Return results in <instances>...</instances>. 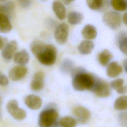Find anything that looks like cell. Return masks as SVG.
<instances>
[{"mask_svg": "<svg viewBox=\"0 0 127 127\" xmlns=\"http://www.w3.org/2000/svg\"><path fill=\"white\" fill-rule=\"evenodd\" d=\"M30 49L42 64L51 65L55 63L57 59V50L54 45L46 44L41 41L35 40L31 43Z\"/></svg>", "mask_w": 127, "mask_h": 127, "instance_id": "obj_1", "label": "cell"}, {"mask_svg": "<svg viewBox=\"0 0 127 127\" xmlns=\"http://www.w3.org/2000/svg\"><path fill=\"white\" fill-rule=\"evenodd\" d=\"M95 80L96 78L92 75L86 72H80L74 75L72 85L76 91L91 90L94 86Z\"/></svg>", "mask_w": 127, "mask_h": 127, "instance_id": "obj_2", "label": "cell"}, {"mask_svg": "<svg viewBox=\"0 0 127 127\" xmlns=\"http://www.w3.org/2000/svg\"><path fill=\"white\" fill-rule=\"evenodd\" d=\"M59 114L54 108H47L43 110L38 118L39 127H57Z\"/></svg>", "mask_w": 127, "mask_h": 127, "instance_id": "obj_3", "label": "cell"}, {"mask_svg": "<svg viewBox=\"0 0 127 127\" xmlns=\"http://www.w3.org/2000/svg\"><path fill=\"white\" fill-rule=\"evenodd\" d=\"M6 109L9 114L16 120L21 121L26 117V111L18 107V103L16 100H10L6 105Z\"/></svg>", "mask_w": 127, "mask_h": 127, "instance_id": "obj_4", "label": "cell"}, {"mask_svg": "<svg viewBox=\"0 0 127 127\" xmlns=\"http://www.w3.org/2000/svg\"><path fill=\"white\" fill-rule=\"evenodd\" d=\"M103 21L109 27L112 29H118L121 23L120 15L115 11H108L103 16Z\"/></svg>", "mask_w": 127, "mask_h": 127, "instance_id": "obj_5", "label": "cell"}, {"mask_svg": "<svg viewBox=\"0 0 127 127\" xmlns=\"http://www.w3.org/2000/svg\"><path fill=\"white\" fill-rule=\"evenodd\" d=\"M91 90L100 97H108L111 93L110 88L107 82L100 79H96L94 86Z\"/></svg>", "mask_w": 127, "mask_h": 127, "instance_id": "obj_6", "label": "cell"}, {"mask_svg": "<svg viewBox=\"0 0 127 127\" xmlns=\"http://www.w3.org/2000/svg\"><path fill=\"white\" fill-rule=\"evenodd\" d=\"M68 35V26L65 22L60 24L56 28L54 37L57 42L60 44H64L67 41Z\"/></svg>", "mask_w": 127, "mask_h": 127, "instance_id": "obj_7", "label": "cell"}, {"mask_svg": "<svg viewBox=\"0 0 127 127\" xmlns=\"http://www.w3.org/2000/svg\"><path fill=\"white\" fill-rule=\"evenodd\" d=\"M73 114L77 121L83 124L87 123L91 117L89 110L86 108L81 106L74 107L73 109Z\"/></svg>", "mask_w": 127, "mask_h": 127, "instance_id": "obj_8", "label": "cell"}, {"mask_svg": "<svg viewBox=\"0 0 127 127\" xmlns=\"http://www.w3.org/2000/svg\"><path fill=\"white\" fill-rule=\"evenodd\" d=\"M27 68L24 65H16L9 70L8 76L11 80L17 81L23 78L27 74Z\"/></svg>", "mask_w": 127, "mask_h": 127, "instance_id": "obj_9", "label": "cell"}, {"mask_svg": "<svg viewBox=\"0 0 127 127\" xmlns=\"http://www.w3.org/2000/svg\"><path fill=\"white\" fill-rule=\"evenodd\" d=\"M18 48L16 41L12 40L8 42L1 51V56L6 61H9L14 55Z\"/></svg>", "mask_w": 127, "mask_h": 127, "instance_id": "obj_10", "label": "cell"}, {"mask_svg": "<svg viewBox=\"0 0 127 127\" xmlns=\"http://www.w3.org/2000/svg\"><path fill=\"white\" fill-rule=\"evenodd\" d=\"M44 74L42 71H39L36 72L31 82V89L35 91L41 90L44 86Z\"/></svg>", "mask_w": 127, "mask_h": 127, "instance_id": "obj_11", "label": "cell"}, {"mask_svg": "<svg viewBox=\"0 0 127 127\" xmlns=\"http://www.w3.org/2000/svg\"><path fill=\"white\" fill-rule=\"evenodd\" d=\"M25 104L30 109L38 110L42 105L41 98L35 95H29L27 96L24 100Z\"/></svg>", "mask_w": 127, "mask_h": 127, "instance_id": "obj_12", "label": "cell"}, {"mask_svg": "<svg viewBox=\"0 0 127 127\" xmlns=\"http://www.w3.org/2000/svg\"><path fill=\"white\" fill-rule=\"evenodd\" d=\"M53 10L57 17L62 20L64 19L66 16V12L64 4L60 1H54L52 4Z\"/></svg>", "mask_w": 127, "mask_h": 127, "instance_id": "obj_13", "label": "cell"}, {"mask_svg": "<svg viewBox=\"0 0 127 127\" xmlns=\"http://www.w3.org/2000/svg\"><path fill=\"white\" fill-rule=\"evenodd\" d=\"M29 58V54L27 51L25 50H22L14 54L13 60L14 62L19 65H24L28 63Z\"/></svg>", "mask_w": 127, "mask_h": 127, "instance_id": "obj_14", "label": "cell"}, {"mask_svg": "<svg viewBox=\"0 0 127 127\" xmlns=\"http://www.w3.org/2000/svg\"><path fill=\"white\" fill-rule=\"evenodd\" d=\"M15 5L11 1H0V13L7 16L8 18L12 14Z\"/></svg>", "mask_w": 127, "mask_h": 127, "instance_id": "obj_15", "label": "cell"}, {"mask_svg": "<svg viewBox=\"0 0 127 127\" xmlns=\"http://www.w3.org/2000/svg\"><path fill=\"white\" fill-rule=\"evenodd\" d=\"M123 71L122 67L116 62H111L108 66L107 74L110 77H116Z\"/></svg>", "mask_w": 127, "mask_h": 127, "instance_id": "obj_16", "label": "cell"}, {"mask_svg": "<svg viewBox=\"0 0 127 127\" xmlns=\"http://www.w3.org/2000/svg\"><path fill=\"white\" fill-rule=\"evenodd\" d=\"M83 37L88 40L95 39L97 35V30L95 26L91 24L86 25L81 31Z\"/></svg>", "mask_w": 127, "mask_h": 127, "instance_id": "obj_17", "label": "cell"}, {"mask_svg": "<svg viewBox=\"0 0 127 127\" xmlns=\"http://www.w3.org/2000/svg\"><path fill=\"white\" fill-rule=\"evenodd\" d=\"M94 47V43L90 40L82 41L78 46L79 52L82 55H87L90 54Z\"/></svg>", "mask_w": 127, "mask_h": 127, "instance_id": "obj_18", "label": "cell"}, {"mask_svg": "<svg viewBox=\"0 0 127 127\" xmlns=\"http://www.w3.org/2000/svg\"><path fill=\"white\" fill-rule=\"evenodd\" d=\"M12 25L9 18L2 14L0 13V32L6 33L10 31Z\"/></svg>", "mask_w": 127, "mask_h": 127, "instance_id": "obj_19", "label": "cell"}, {"mask_svg": "<svg viewBox=\"0 0 127 127\" xmlns=\"http://www.w3.org/2000/svg\"><path fill=\"white\" fill-rule=\"evenodd\" d=\"M111 86L119 94H124L127 91V86L124 84V80L122 78H118L111 81Z\"/></svg>", "mask_w": 127, "mask_h": 127, "instance_id": "obj_20", "label": "cell"}, {"mask_svg": "<svg viewBox=\"0 0 127 127\" xmlns=\"http://www.w3.org/2000/svg\"><path fill=\"white\" fill-rule=\"evenodd\" d=\"M113 55L107 49L103 50L98 55V59L99 63L103 66L107 65L112 59Z\"/></svg>", "mask_w": 127, "mask_h": 127, "instance_id": "obj_21", "label": "cell"}, {"mask_svg": "<svg viewBox=\"0 0 127 127\" xmlns=\"http://www.w3.org/2000/svg\"><path fill=\"white\" fill-rule=\"evenodd\" d=\"M83 18V15L77 11H70L67 15L68 22L71 25H76L80 23Z\"/></svg>", "mask_w": 127, "mask_h": 127, "instance_id": "obj_22", "label": "cell"}, {"mask_svg": "<svg viewBox=\"0 0 127 127\" xmlns=\"http://www.w3.org/2000/svg\"><path fill=\"white\" fill-rule=\"evenodd\" d=\"M59 123L61 127H75L77 125V121L73 117L66 116L61 118Z\"/></svg>", "mask_w": 127, "mask_h": 127, "instance_id": "obj_23", "label": "cell"}, {"mask_svg": "<svg viewBox=\"0 0 127 127\" xmlns=\"http://www.w3.org/2000/svg\"><path fill=\"white\" fill-rule=\"evenodd\" d=\"M116 110L118 111L126 110L127 108V97L126 95L121 96L115 101L114 105Z\"/></svg>", "mask_w": 127, "mask_h": 127, "instance_id": "obj_24", "label": "cell"}, {"mask_svg": "<svg viewBox=\"0 0 127 127\" xmlns=\"http://www.w3.org/2000/svg\"><path fill=\"white\" fill-rule=\"evenodd\" d=\"M127 34L125 33H121L118 39L119 47L120 50L125 54L127 53Z\"/></svg>", "mask_w": 127, "mask_h": 127, "instance_id": "obj_25", "label": "cell"}, {"mask_svg": "<svg viewBox=\"0 0 127 127\" xmlns=\"http://www.w3.org/2000/svg\"><path fill=\"white\" fill-rule=\"evenodd\" d=\"M113 8L118 11H125L127 8V1L113 0L111 1Z\"/></svg>", "mask_w": 127, "mask_h": 127, "instance_id": "obj_26", "label": "cell"}, {"mask_svg": "<svg viewBox=\"0 0 127 127\" xmlns=\"http://www.w3.org/2000/svg\"><path fill=\"white\" fill-rule=\"evenodd\" d=\"M73 64L72 62L69 60H65L63 61L61 64V70L64 73L70 72L73 68Z\"/></svg>", "mask_w": 127, "mask_h": 127, "instance_id": "obj_27", "label": "cell"}, {"mask_svg": "<svg viewBox=\"0 0 127 127\" xmlns=\"http://www.w3.org/2000/svg\"><path fill=\"white\" fill-rule=\"evenodd\" d=\"M88 7L93 10L99 9L103 4L101 0H88L86 1Z\"/></svg>", "mask_w": 127, "mask_h": 127, "instance_id": "obj_28", "label": "cell"}, {"mask_svg": "<svg viewBox=\"0 0 127 127\" xmlns=\"http://www.w3.org/2000/svg\"><path fill=\"white\" fill-rule=\"evenodd\" d=\"M9 80L8 78L2 72L0 71V85L6 86L8 84Z\"/></svg>", "mask_w": 127, "mask_h": 127, "instance_id": "obj_29", "label": "cell"}, {"mask_svg": "<svg viewBox=\"0 0 127 127\" xmlns=\"http://www.w3.org/2000/svg\"><path fill=\"white\" fill-rule=\"evenodd\" d=\"M7 43V39L0 35V50H2Z\"/></svg>", "mask_w": 127, "mask_h": 127, "instance_id": "obj_30", "label": "cell"}, {"mask_svg": "<svg viewBox=\"0 0 127 127\" xmlns=\"http://www.w3.org/2000/svg\"><path fill=\"white\" fill-rule=\"evenodd\" d=\"M19 5L24 8L28 7L31 5V1L30 0H20L18 1Z\"/></svg>", "mask_w": 127, "mask_h": 127, "instance_id": "obj_31", "label": "cell"}, {"mask_svg": "<svg viewBox=\"0 0 127 127\" xmlns=\"http://www.w3.org/2000/svg\"><path fill=\"white\" fill-rule=\"evenodd\" d=\"M123 20L124 23L125 24V25H127V13H125L123 16Z\"/></svg>", "mask_w": 127, "mask_h": 127, "instance_id": "obj_32", "label": "cell"}, {"mask_svg": "<svg viewBox=\"0 0 127 127\" xmlns=\"http://www.w3.org/2000/svg\"><path fill=\"white\" fill-rule=\"evenodd\" d=\"M63 2H64V3L65 4H68L70 3L71 2V1H64Z\"/></svg>", "mask_w": 127, "mask_h": 127, "instance_id": "obj_33", "label": "cell"}, {"mask_svg": "<svg viewBox=\"0 0 127 127\" xmlns=\"http://www.w3.org/2000/svg\"><path fill=\"white\" fill-rule=\"evenodd\" d=\"M125 70L126 71V68H127V66H126V64H127V61L126 60L125 61Z\"/></svg>", "mask_w": 127, "mask_h": 127, "instance_id": "obj_34", "label": "cell"}, {"mask_svg": "<svg viewBox=\"0 0 127 127\" xmlns=\"http://www.w3.org/2000/svg\"><path fill=\"white\" fill-rule=\"evenodd\" d=\"M1 112H0V118H1Z\"/></svg>", "mask_w": 127, "mask_h": 127, "instance_id": "obj_35", "label": "cell"}, {"mask_svg": "<svg viewBox=\"0 0 127 127\" xmlns=\"http://www.w3.org/2000/svg\"></svg>", "mask_w": 127, "mask_h": 127, "instance_id": "obj_36", "label": "cell"}]
</instances>
